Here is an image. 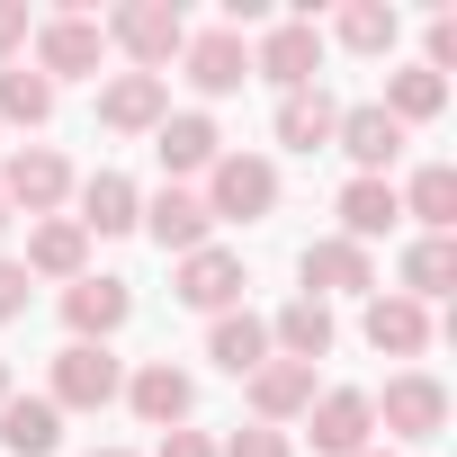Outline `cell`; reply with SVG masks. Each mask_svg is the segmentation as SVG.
<instances>
[{
  "label": "cell",
  "instance_id": "32",
  "mask_svg": "<svg viewBox=\"0 0 457 457\" xmlns=\"http://www.w3.org/2000/svg\"><path fill=\"white\" fill-rule=\"evenodd\" d=\"M215 457H296V448H287V430H270V421H252V430H234V439H224Z\"/></svg>",
  "mask_w": 457,
  "mask_h": 457
},
{
  "label": "cell",
  "instance_id": "13",
  "mask_svg": "<svg viewBox=\"0 0 457 457\" xmlns=\"http://www.w3.org/2000/svg\"><path fill=\"white\" fill-rule=\"evenodd\" d=\"M126 403H135V421H153V430H179V421L197 412V386H188V368L153 359V368H135V377H126Z\"/></svg>",
  "mask_w": 457,
  "mask_h": 457
},
{
  "label": "cell",
  "instance_id": "5",
  "mask_svg": "<svg viewBox=\"0 0 457 457\" xmlns=\"http://www.w3.org/2000/svg\"><path fill=\"white\" fill-rule=\"evenodd\" d=\"M108 46H126V54H135V72H162V63L188 46V19L170 10V0H135V10H117V19H108Z\"/></svg>",
  "mask_w": 457,
  "mask_h": 457
},
{
  "label": "cell",
  "instance_id": "11",
  "mask_svg": "<svg viewBox=\"0 0 457 457\" xmlns=\"http://www.w3.org/2000/svg\"><path fill=\"white\" fill-rule=\"evenodd\" d=\"M153 153H162V170H170V188H179V179L215 170L224 135H215V117H206V108H179V117H162V126H153Z\"/></svg>",
  "mask_w": 457,
  "mask_h": 457
},
{
  "label": "cell",
  "instance_id": "7",
  "mask_svg": "<svg viewBox=\"0 0 457 457\" xmlns=\"http://www.w3.org/2000/svg\"><path fill=\"white\" fill-rule=\"evenodd\" d=\"M252 72L278 81V90H314V72H323V28H314V19H278V28L261 37Z\"/></svg>",
  "mask_w": 457,
  "mask_h": 457
},
{
  "label": "cell",
  "instance_id": "2",
  "mask_svg": "<svg viewBox=\"0 0 457 457\" xmlns=\"http://www.w3.org/2000/svg\"><path fill=\"white\" fill-rule=\"evenodd\" d=\"M368 412H377L395 439H439V430H448V386H439L430 368H403V377H386V395H368Z\"/></svg>",
  "mask_w": 457,
  "mask_h": 457
},
{
  "label": "cell",
  "instance_id": "35",
  "mask_svg": "<svg viewBox=\"0 0 457 457\" xmlns=\"http://www.w3.org/2000/svg\"><path fill=\"white\" fill-rule=\"evenodd\" d=\"M37 37V19H28V0H0V54H10V46H28Z\"/></svg>",
  "mask_w": 457,
  "mask_h": 457
},
{
  "label": "cell",
  "instance_id": "39",
  "mask_svg": "<svg viewBox=\"0 0 457 457\" xmlns=\"http://www.w3.org/2000/svg\"><path fill=\"white\" fill-rule=\"evenodd\" d=\"M0 234H10V197H0Z\"/></svg>",
  "mask_w": 457,
  "mask_h": 457
},
{
  "label": "cell",
  "instance_id": "3",
  "mask_svg": "<svg viewBox=\"0 0 457 457\" xmlns=\"http://www.w3.org/2000/svg\"><path fill=\"white\" fill-rule=\"evenodd\" d=\"M278 206V162H261V153H215V170H206V215L224 224V215H270Z\"/></svg>",
  "mask_w": 457,
  "mask_h": 457
},
{
  "label": "cell",
  "instance_id": "14",
  "mask_svg": "<svg viewBox=\"0 0 457 457\" xmlns=\"http://www.w3.org/2000/svg\"><path fill=\"white\" fill-rule=\"evenodd\" d=\"M135 224H144L162 252H179V261H188V252H206V234H215V215H206V197H197V188H162Z\"/></svg>",
  "mask_w": 457,
  "mask_h": 457
},
{
  "label": "cell",
  "instance_id": "28",
  "mask_svg": "<svg viewBox=\"0 0 457 457\" xmlns=\"http://www.w3.org/2000/svg\"><path fill=\"white\" fill-rule=\"evenodd\" d=\"M395 197H403V215H421V234H448L457 224V170L448 162H421L412 188H395Z\"/></svg>",
  "mask_w": 457,
  "mask_h": 457
},
{
  "label": "cell",
  "instance_id": "30",
  "mask_svg": "<svg viewBox=\"0 0 457 457\" xmlns=\"http://www.w3.org/2000/svg\"><path fill=\"white\" fill-rule=\"evenodd\" d=\"M0 117L46 126V117H54V81H46V72H28V63H10V72H0Z\"/></svg>",
  "mask_w": 457,
  "mask_h": 457
},
{
  "label": "cell",
  "instance_id": "37",
  "mask_svg": "<svg viewBox=\"0 0 457 457\" xmlns=\"http://www.w3.org/2000/svg\"><path fill=\"white\" fill-rule=\"evenodd\" d=\"M0 403H10V359H0Z\"/></svg>",
  "mask_w": 457,
  "mask_h": 457
},
{
  "label": "cell",
  "instance_id": "26",
  "mask_svg": "<svg viewBox=\"0 0 457 457\" xmlns=\"http://www.w3.org/2000/svg\"><path fill=\"white\" fill-rule=\"evenodd\" d=\"M206 359H215L224 377H252V368L270 359V323H261V314H215V332H206Z\"/></svg>",
  "mask_w": 457,
  "mask_h": 457
},
{
  "label": "cell",
  "instance_id": "12",
  "mask_svg": "<svg viewBox=\"0 0 457 457\" xmlns=\"http://www.w3.org/2000/svg\"><path fill=\"white\" fill-rule=\"evenodd\" d=\"M305 430H314V448H323V457H359V448H368V430H377V412H368V395H359V386H332V395H314V403H305Z\"/></svg>",
  "mask_w": 457,
  "mask_h": 457
},
{
  "label": "cell",
  "instance_id": "38",
  "mask_svg": "<svg viewBox=\"0 0 457 457\" xmlns=\"http://www.w3.org/2000/svg\"><path fill=\"white\" fill-rule=\"evenodd\" d=\"M90 457H135V448H90Z\"/></svg>",
  "mask_w": 457,
  "mask_h": 457
},
{
  "label": "cell",
  "instance_id": "10",
  "mask_svg": "<svg viewBox=\"0 0 457 457\" xmlns=\"http://www.w3.org/2000/svg\"><path fill=\"white\" fill-rule=\"evenodd\" d=\"M179 72H188L206 99H224V90H243V81H252V46H243L234 28H197V37L179 46Z\"/></svg>",
  "mask_w": 457,
  "mask_h": 457
},
{
  "label": "cell",
  "instance_id": "34",
  "mask_svg": "<svg viewBox=\"0 0 457 457\" xmlns=\"http://www.w3.org/2000/svg\"><path fill=\"white\" fill-rule=\"evenodd\" d=\"M28 287H37V278H28L19 261H0V323H19V314H28Z\"/></svg>",
  "mask_w": 457,
  "mask_h": 457
},
{
  "label": "cell",
  "instance_id": "8",
  "mask_svg": "<svg viewBox=\"0 0 457 457\" xmlns=\"http://www.w3.org/2000/svg\"><path fill=\"white\" fill-rule=\"evenodd\" d=\"M170 117V72H117L99 90V126L108 135H153Z\"/></svg>",
  "mask_w": 457,
  "mask_h": 457
},
{
  "label": "cell",
  "instance_id": "23",
  "mask_svg": "<svg viewBox=\"0 0 457 457\" xmlns=\"http://www.w3.org/2000/svg\"><path fill=\"white\" fill-rule=\"evenodd\" d=\"M0 448H10V457H54L63 448V412L46 395H10V403H0Z\"/></svg>",
  "mask_w": 457,
  "mask_h": 457
},
{
  "label": "cell",
  "instance_id": "20",
  "mask_svg": "<svg viewBox=\"0 0 457 457\" xmlns=\"http://www.w3.org/2000/svg\"><path fill=\"white\" fill-rule=\"evenodd\" d=\"M19 270H28V278H63V287H72V278L90 270V234H81L72 215H46L37 234H28V261H19Z\"/></svg>",
  "mask_w": 457,
  "mask_h": 457
},
{
  "label": "cell",
  "instance_id": "24",
  "mask_svg": "<svg viewBox=\"0 0 457 457\" xmlns=\"http://www.w3.org/2000/svg\"><path fill=\"white\" fill-rule=\"evenodd\" d=\"M332 332H341V323H332V305H314V296H287V305H278V323H270L278 359H305V368L332 350Z\"/></svg>",
  "mask_w": 457,
  "mask_h": 457
},
{
  "label": "cell",
  "instance_id": "21",
  "mask_svg": "<svg viewBox=\"0 0 457 457\" xmlns=\"http://www.w3.org/2000/svg\"><path fill=\"white\" fill-rule=\"evenodd\" d=\"M135 215H144V197H135V179L126 170H90L81 179V234H135Z\"/></svg>",
  "mask_w": 457,
  "mask_h": 457
},
{
  "label": "cell",
  "instance_id": "6",
  "mask_svg": "<svg viewBox=\"0 0 457 457\" xmlns=\"http://www.w3.org/2000/svg\"><path fill=\"white\" fill-rule=\"evenodd\" d=\"M0 197H10V206H28V215H54V206L72 197L63 153H54V144H19L10 162H0Z\"/></svg>",
  "mask_w": 457,
  "mask_h": 457
},
{
  "label": "cell",
  "instance_id": "15",
  "mask_svg": "<svg viewBox=\"0 0 457 457\" xmlns=\"http://www.w3.org/2000/svg\"><path fill=\"white\" fill-rule=\"evenodd\" d=\"M243 287H252V278H243V261H234V252H215V243H206V252H188V261H179V278H170V296H179V305H197V314H224Z\"/></svg>",
  "mask_w": 457,
  "mask_h": 457
},
{
  "label": "cell",
  "instance_id": "29",
  "mask_svg": "<svg viewBox=\"0 0 457 457\" xmlns=\"http://www.w3.org/2000/svg\"><path fill=\"white\" fill-rule=\"evenodd\" d=\"M377 108H386L395 126H421V117H439V108H448V81H439V72H421V63H403V72L386 81V99H377Z\"/></svg>",
  "mask_w": 457,
  "mask_h": 457
},
{
  "label": "cell",
  "instance_id": "36",
  "mask_svg": "<svg viewBox=\"0 0 457 457\" xmlns=\"http://www.w3.org/2000/svg\"><path fill=\"white\" fill-rule=\"evenodd\" d=\"M153 457H215V439H206V430H162Z\"/></svg>",
  "mask_w": 457,
  "mask_h": 457
},
{
  "label": "cell",
  "instance_id": "9",
  "mask_svg": "<svg viewBox=\"0 0 457 457\" xmlns=\"http://www.w3.org/2000/svg\"><path fill=\"white\" fill-rule=\"evenodd\" d=\"M126 314H135V287L108 278V270H81V278L63 287V323H72V341H108Z\"/></svg>",
  "mask_w": 457,
  "mask_h": 457
},
{
  "label": "cell",
  "instance_id": "18",
  "mask_svg": "<svg viewBox=\"0 0 457 457\" xmlns=\"http://www.w3.org/2000/svg\"><path fill=\"white\" fill-rule=\"evenodd\" d=\"M296 270H305V296H314V305H323V296H359V287H377L368 252H359V243H341V234H332V243H305V261H296Z\"/></svg>",
  "mask_w": 457,
  "mask_h": 457
},
{
  "label": "cell",
  "instance_id": "16",
  "mask_svg": "<svg viewBox=\"0 0 457 457\" xmlns=\"http://www.w3.org/2000/svg\"><path fill=\"white\" fill-rule=\"evenodd\" d=\"M332 144H341V153L359 162V179H386V162L403 153V126H395V117H386V108L368 99V108H341V126H332Z\"/></svg>",
  "mask_w": 457,
  "mask_h": 457
},
{
  "label": "cell",
  "instance_id": "31",
  "mask_svg": "<svg viewBox=\"0 0 457 457\" xmlns=\"http://www.w3.org/2000/svg\"><path fill=\"white\" fill-rule=\"evenodd\" d=\"M395 28H403L395 10H377V0H359V10H341V28H332V37H341L350 54H386V46H395Z\"/></svg>",
  "mask_w": 457,
  "mask_h": 457
},
{
  "label": "cell",
  "instance_id": "33",
  "mask_svg": "<svg viewBox=\"0 0 457 457\" xmlns=\"http://www.w3.org/2000/svg\"><path fill=\"white\" fill-rule=\"evenodd\" d=\"M448 63H457V19L439 10V19H430V54H421V72H439V81H448Z\"/></svg>",
  "mask_w": 457,
  "mask_h": 457
},
{
  "label": "cell",
  "instance_id": "40",
  "mask_svg": "<svg viewBox=\"0 0 457 457\" xmlns=\"http://www.w3.org/2000/svg\"><path fill=\"white\" fill-rule=\"evenodd\" d=\"M359 457H395V448H359Z\"/></svg>",
  "mask_w": 457,
  "mask_h": 457
},
{
  "label": "cell",
  "instance_id": "1",
  "mask_svg": "<svg viewBox=\"0 0 457 457\" xmlns=\"http://www.w3.org/2000/svg\"><path fill=\"white\" fill-rule=\"evenodd\" d=\"M117 395H126V368H117L108 341H63V350H54V386H46L54 412H99V403H117Z\"/></svg>",
  "mask_w": 457,
  "mask_h": 457
},
{
  "label": "cell",
  "instance_id": "25",
  "mask_svg": "<svg viewBox=\"0 0 457 457\" xmlns=\"http://www.w3.org/2000/svg\"><path fill=\"white\" fill-rule=\"evenodd\" d=\"M332 126H341L332 90H287V99H278V144H287V153H323Z\"/></svg>",
  "mask_w": 457,
  "mask_h": 457
},
{
  "label": "cell",
  "instance_id": "17",
  "mask_svg": "<svg viewBox=\"0 0 457 457\" xmlns=\"http://www.w3.org/2000/svg\"><path fill=\"white\" fill-rule=\"evenodd\" d=\"M368 350L377 359H421L430 350V305H412V296H368Z\"/></svg>",
  "mask_w": 457,
  "mask_h": 457
},
{
  "label": "cell",
  "instance_id": "4",
  "mask_svg": "<svg viewBox=\"0 0 457 457\" xmlns=\"http://www.w3.org/2000/svg\"><path fill=\"white\" fill-rule=\"evenodd\" d=\"M99 63H108V28H99V19L63 10V19L37 28V63H28V72H46V81H81V72H99Z\"/></svg>",
  "mask_w": 457,
  "mask_h": 457
},
{
  "label": "cell",
  "instance_id": "19",
  "mask_svg": "<svg viewBox=\"0 0 457 457\" xmlns=\"http://www.w3.org/2000/svg\"><path fill=\"white\" fill-rule=\"evenodd\" d=\"M243 386H252V412H261L270 430H278V421H296V412L314 403V368H305V359H261Z\"/></svg>",
  "mask_w": 457,
  "mask_h": 457
},
{
  "label": "cell",
  "instance_id": "22",
  "mask_svg": "<svg viewBox=\"0 0 457 457\" xmlns=\"http://www.w3.org/2000/svg\"><path fill=\"white\" fill-rule=\"evenodd\" d=\"M403 224V197H395V179H350L341 188V243H377V234H395Z\"/></svg>",
  "mask_w": 457,
  "mask_h": 457
},
{
  "label": "cell",
  "instance_id": "27",
  "mask_svg": "<svg viewBox=\"0 0 457 457\" xmlns=\"http://www.w3.org/2000/svg\"><path fill=\"white\" fill-rule=\"evenodd\" d=\"M448 287H457V243H448V234H421V243L403 252V287H395V296L430 305V296H448Z\"/></svg>",
  "mask_w": 457,
  "mask_h": 457
}]
</instances>
